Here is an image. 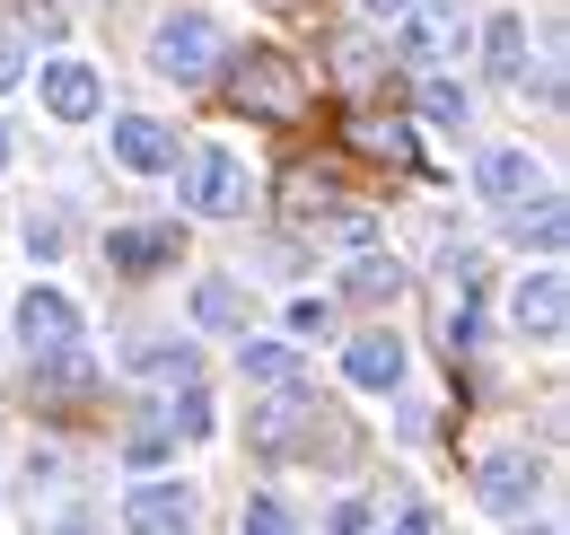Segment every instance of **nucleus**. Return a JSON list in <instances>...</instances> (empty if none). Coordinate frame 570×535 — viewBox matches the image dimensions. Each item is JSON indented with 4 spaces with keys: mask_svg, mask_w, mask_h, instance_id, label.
<instances>
[{
    "mask_svg": "<svg viewBox=\"0 0 570 535\" xmlns=\"http://www.w3.org/2000/svg\"><path fill=\"white\" fill-rule=\"evenodd\" d=\"M325 325H334L325 299H298V308H289V334H325Z\"/></svg>",
    "mask_w": 570,
    "mask_h": 535,
    "instance_id": "obj_26",
    "label": "nucleus"
},
{
    "mask_svg": "<svg viewBox=\"0 0 570 535\" xmlns=\"http://www.w3.org/2000/svg\"><path fill=\"white\" fill-rule=\"evenodd\" d=\"M527 535H562V527H527Z\"/></svg>",
    "mask_w": 570,
    "mask_h": 535,
    "instance_id": "obj_35",
    "label": "nucleus"
},
{
    "mask_svg": "<svg viewBox=\"0 0 570 535\" xmlns=\"http://www.w3.org/2000/svg\"><path fill=\"white\" fill-rule=\"evenodd\" d=\"M176 421L203 439V430H212V396H203V387H185V396H176Z\"/></svg>",
    "mask_w": 570,
    "mask_h": 535,
    "instance_id": "obj_24",
    "label": "nucleus"
},
{
    "mask_svg": "<svg viewBox=\"0 0 570 535\" xmlns=\"http://www.w3.org/2000/svg\"><path fill=\"white\" fill-rule=\"evenodd\" d=\"M194 317H203V325H212V334H246V290H237V281H203V290H194Z\"/></svg>",
    "mask_w": 570,
    "mask_h": 535,
    "instance_id": "obj_16",
    "label": "nucleus"
},
{
    "mask_svg": "<svg viewBox=\"0 0 570 535\" xmlns=\"http://www.w3.org/2000/svg\"><path fill=\"white\" fill-rule=\"evenodd\" d=\"M334 62H343V79H352V88H360V79H377V54H368V45H343Z\"/></svg>",
    "mask_w": 570,
    "mask_h": 535,
    "instance_id": "obj_29",
    "label": "nucleus"
},
{
    "mask_svg": "<svg viewBox=\"0 0 570 535\" xmlns=\"http://www.w3.org/2000/svg\"><path fill=\"white\" fill-rule=\"evenodd\" d=\"M334 535H368V509H360V500H343V509H334Z\"/></svg>",
    "mask_w": 570,
    "mask_h": 535,
    "instance_id": "obj_30",
    "label": "nucleus"
},
{
    "mask_svg": "<svg viewBox=\"0 0 570 535\" xmlns=\"http://www.w3.org/2000/svg\"><path fill=\"white\" fill-rule=\"evenodd\" d=\"M360 9H368V18H395V9H413V0H360Z\"/></svg>",
    "mask_w": 570,
    "mask_h": 535,
    "instance_id": "obj_33",
    "label": "nucleus"
},
{
    "mask_svg": "<svg viewBox=\"0 0 570 535\" xmlns=\"http://www.w3.org/2000/svg\"><path fill=\"white\" fill-rule=\"evenodd\" d=\"M237 535H289V509H282V500H246Z\"/></svg>",
    "mask_w": 570,
    "mask_h": 535,
    "instance_id": "obj_23",
    "label": "nucleus"
},
{
    "mask_svg": "<svg viewBox=\"0 0 570 535\" xmlns=\"http://www.w3.org/2000/svg\"><path fill=\"white\" fill-rule=\"evenodd\" d=\"M124 527L132 535H185L194 527V492H185V483H141V492L124 500Z\"/></svg>",
    "mask_w": 570,
    "mask_h": 535,
    "instance_id": "obj_6",
    "label": "nucleus"
},
{
    "mask_svg": "<svg viewBox=\"0 0 570 535\" xmlns=\"http://www.w3.org/2000/svg\"><path fill=\"white\" fill-rule=\"evenodd\" d=\"M352 140L368 158H395V167H413L422 149H413V124H395V115H352Z\"/></svg>",
    "mask_w": 570,
    "mask_h": 535,
    "instance_id": "obj_15",
    "label": "nucleus"
},
{
    "mask_svg": "<svg viewBox=\"0 0 570 535\" xmlns=\"http://www.w3.org/2000/svg\"><path fill=\"white\" fill-rule=\"evenodd\" d=\"M527 62H535L527 18H492V36H483V70H492L500 88H527Z\"/></svg>",
    "mask_w": 570,
    "mask_h": 535,
    "instance_id": "obj_13",
    "label": "nucleus"
},
{
    "mask_svg": "<svg viewBox=\"0 0 570 535\" xmlns=\"http://www.w3.org/2000/svg\"><path fill=\"white\" fill-rule=\"evenodd\" d=\"M158 457H167V421H141L132 430V466H158Z\"/></svg>",
    "mask_w": 570,
    "mask_h": 535,
    "instance_id": "obj_25",
    "label": "nucleus"
},
{
    "mask_svg": "<svg viewBox=\"0 0 570 535\" xmlns=\"http://www.w3.org/2000/svg\"><path fill=\"white\" fill-rule=\"evenodd\" d=\"M334 237H343V246H368V237H377V220H368V211H334Z\"/></svg>",
    "mask_w": 570,
    "mask_h": 535,
    "instance_id": "obj_27",
    "label": "nucleus"
},
{
    "mask_svg": "<svg viewBox=\"0 0 570 535\" xmlns=\"http://www.w3.org/2000/svg\"><path fill=\"white\" fill-rule=\"evenodd\" d=\"M0 167H9V124H0Z\"/></svg>",
    "mask_w": 570,
    "mask_h": 535,
    "instance_id": "obj_34",
    "label": "nucleus"
},
{
    "mask_svg": "<svg viewBox=\"0 0 570 535\" xmlns=\"http://www.w3.org/2000/svg\"><path fill=\"white\" fill-rule=\"evenodd\" d=\"M27 255H62V220H27Z\"/></svg>",
    "mask_w": 570,
    "mask_h": 535,
    "instance_id": "obj_28",
    "label": "nucleus"
},
{
    "mask_svg": "<svg viewBox=\"0 0 570 535\" xmlns=\"http://www.w3.org/2000/svg\"><path fill=\"white\" fill-rule=\"evenodd\" d=\"M395 535H439V518H430L422 500H413V509H404V518H395Z\"/></svg>",
    "mask_w": 570,
    "mask_h": 535,
    "instance_id": "obj_31",
    "label": "nucleus"
},
{
    "mask_svg": "<svg viewBox=\"0 0 570 535\" xmlns=\"http://www.w3.org/2000/svg\"><path fill=\"white\" fill-rule=\"evenodd\" d=\"M509 317H518V334L553 342V334H562V317H570L562 272H527V281H518V299H509Z\"/></svg>",
    "mask_w": 570,
    "mask_h": 535,
    "instance_id": "obj_7",
    "label": "nucleus"
},
{
    "mask_svg": "<svg viewBox=\"0 0 570 535\" xmlns=\"http://www.w3.org/2000/svg\"><path fill=\"white\" fill-rule=\"evenodd\" d=\"M325 202H334V185H325L316 167H298V176L282 185V211H289V220H307V211H325Z\"/></svg>",
    "mask_w": 570,
    "mask_h": 535,
    "instance_id": "obj_21",
    "label": "nucleus"
},
{
    "mask_svg": "<svg viewBox=\"0 0 570 535\" xmlns=\"http://www.w3.org/2000/svg\"><path fill=\"white\" fill-rule=\"evenodd\" d=\"M45 106H53L62 124H88V115L106 106V88H97V70H88V62H53V70H45Z\"/></svg>",
    "mask_w": 570,
    "mask_h": 535,
    "instance_id": "obj_10",
    "label": "nucleus"
},
{
    "mask_svg": "<svg viewBox=\"0 0 570 535\" xmlns=\"http://www.w3.org/2000/svg\"><path fill=\"white\" fill-rule=\"evenodd\" d=\"M474 492H483V509L518 518V509L544 492V457H527V448H492V457L474 466Z\"/></svg>",
    "mask_w": 570,
    "mask_h": 535,
    "instance_id": "obj_4",
    "label": "nucleus"
},
{
    "mask_svg": "<svg viewBox=\"0 0 570 535\" xmlns=\"http://www.w3.org/2000/svg\"><path fill=\"white\" fill-rule=\"evenodd\" d=\"M167 255H176V228H115L106 237V264L115 272H158Z\"/></svg>",
    "mask_w": 570,
    "mask_h": 535,
    "instance_id": "obj_14",
    "label": "nucleus"
},
{
    "mask_svg": "<svg viewBox=\"0 0 570 535\" xmlns=\"http://www.w3.org/2000/svg\"><path fill=\"white\" fill-rule=\"evenodd\" d=\"M149 62L167 70V79H212V62H219V27L203 18V9L167 18V27H158V45H149Z\"/></svg>",
    "mask_w": 570,
    "mask_h": 535,
    "instance_id": "obj_2",
    "label": "nucleus"
},
{
    "mask_svg": "<svg viewBox=\"0 0 570 535\" xmlns=\"http://www.w3.org/2000/svg\"><path fill=\"white\" fill-rule=\"evenodd\" d=\"M185 202H194L203 220H228V211H246V167H237L228 149H194V167H185Z\"/></svg>",
    "mask_w": 570,
    "mask_h": 535,
    "instance_id": "obj_5",
    "label": "nucleus"
},
{
    "mask_svg": "<svg viewBox=\"0 0 570 535\" xmlns=\"http://www.w3.org/2000/svg\"><path fill=\"white\" fill-rule=\"evenodd\" d=\"M9 79H18V45L0 36V88H9Z\"/></svg>",
    "mask_w": 570,
    "mask_h": 535,
    "instance_id": "obj_32",
    "label": "nucleus"
},
{
    "mask_svg": "<svg viewBox=\"0 0 570 535\" xmlns=\"http://www.w3.org/2000/svg\"><path fill=\"white\" fill-rule=\"evenodd\" d=\"M562 228H570V220H562V202H553V194H535V211H518V246H527V237H535V246H562Z\"/></svg>",
    "mask_w": 570,
    "mask_h": 535,
    "instance_id": "obj_20",
    "label": "nucleus"
},
{
    "mask_svg": "<svg viewBox=\"0 0 570 535\" xmlns=\"http://www.w3.org/2000/svg\"><path fill=\"white\" fill-rule=\"evenodd\" d=\"M18 342H27V360L79 351V308L62 299V290H27V299H18Z\"/></svg>",
    "mask_w": 570,
    "mask_h": 535,
    "instance_id": "obj_3",
    "label": "nucleus"
},
{
    "mask_svg": "<svg viewBox=\"0 0 570 535\" xmlns=\"http://www.w3.org/2000/svg\"><path fill=\"white\" fill-rule=\"evenodd\" d=\"M228 106H237V115H255V124H289V115L307 106V79H298L289 54L255 45L246 62H228Z\"/></svg>",
    "mask_w": 570,
    "mask_h": 535,
    "instance_id": "obj_1",
    "label": "nucleus"
},
{
    "mask_svg": "<svg viewBox=\"0 0 570 535\" xmlns=\"http://www.w3.org/2000/svg\"><path fill=\"white\" fill-rule=\"evenodd\" d=\"M343 369H352V387H368V396H386V387L404 378V342H395V334H360L352 351H343Z\"/></svg>",
    "mask_w": 570,
    "mask_h": 535,
    "instance_id": "obj_11",
    "label": "nucleus"
},
{
    "mask_svg": "<svg viewBox=\"0 0 570 535\" xmlns=\"http://www.w3.org/2000/svg\"><path fill=\"white\" fill-rule=\"evenodd\" d=\"M404 290V264L395 255H360L352 264V299H395Z\"/></svg>",
    "mask_w": 570,
    "mask_h": 535,
    "instance_id": "obj_19",
    "label": "nucleus"
},
{
    "mask_svg": "<svg viewBox=\"0 0 570 535\" xmlns=\"http://www.w3.org/2000/svg\"><path fill=\"white\" fill-rule=\"evenodd\" d=\"M474 185L492 202H509V211H527V202H535V158H527V149H492V158L474 167Z\"/></svg>",
    "mask_w": 570,
    "mask_h": 535,
    "instance_id": "obj_12",
    "label": "nucleus"
},
{
    "mask_svg": "<svg viewBox=\"0 0 570 535\" xmlns=\"http://www.w3.org/2000/svg\"><path fill=\"white\" fill-rule=\"evenodd\" d=\"M115 158H124L132 176H158V167H176V133L149 124V115H124V124H115Z\"/></svg>",
    "mask_w": 570,
    "mask_h": 535,
    "instance_id": "obj_8",
    "label": "nucleus"
},
{
    "mask_svg": "<svg viewBox=\"0 0 570 535\" xmlns=\"http://www.w3.org/2000/svg\"><path fill=\"white\" fill-rule=\"evenodd\" d=\"M422 115H430V124H465L474 106H465V88H456V79H422Z\"/></svg>",
    "mask_w": 570,
    "mask_h": 535,
    "instance_id": "obj_22",
    "label": "nucleus"
},
{
    "mask_svg": "<svg viewBox=\"0 0 570 535\" xmlns=\"http://www.w3.org/2000/svg\"><path fill=\"white\" fill-rule=\"evenodd\" d=\"M141 369L158 378V387H203V360H194L185 342H176V351H167V342H149V351H141Z\"/></svg>",
    "mask_w": 570,
    "mask_h": 535,
    "instance_id": "obj_18",
    "label": "nucleus"
},
{
    "mask_svg": "<svg viewBox=\"0 0 570 535\" xmlns=\"http://www.w3.org/2000/svg\"><path fill=\"white\" fill-rule=\"evenodd\" d=\"M404 45H413V62H448V54L465 45V18H456L448 0H413V27H404Z\"/></svg>",
    "mask_w": 570,
    "mask_h": 535,
    "instance_id": "obj_9",
    "label": "nucleus"
},
{
    "mask_svg": "<svg viewBox=\"0 0 570 535\" xmlns=\"http://www.w3.org/2000/svg\"><path fill=\"white\" fill-rule=\"evenodd\" d=\"M246 378L255 387H298V351L289 342H246Z\"/></svg>",
    "mask_w": 570,
    "mask_h": 535,
    "instance_id": "obj_17",
    "label": "nucleus"
}]
</instances>
